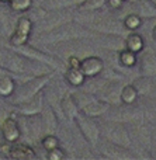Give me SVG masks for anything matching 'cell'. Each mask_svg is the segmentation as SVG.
I'll return each mask as SVG.
<instances>
[{"label":"cell","instance_id":"obj_6","mask_svg":"<svg viewBox=\"0 0 156 160\" xmlns=\"http://www.w3.org/2000/svg\"><path fill=\"white\" fill-rule=\"evenodd\" d=\"M65 79L73 87H79L84 83L86 80V76L82 73V70L79 68H68L66 73H65Z\"/></svg>","mask_w":156,"mask_h":160},{"label":"cell","instance_id":"obj_2","mask_svg":"<svg viewBox=\"0 0 156 160\" xmlns=\"http://www.w3.org/2000/svg\"><path fill=\"white\" fill-rule=\"evenodd\" d=\"M79 69L86 78H96L104 70V62L98 56H87L84 59H80Z\"/></svg>","mask_w":156,"mask_h":160},{"label":"cell","instance_id":"obj_14","mask_svg":"<svg viewBox=\"0 0 156 160\" xmlns=\"http://www.w3.org/2000/svg\"><path fill=\"white\" fill-rule=\"evenodd\" d=\"M107 4H108L113 10H118V8L123 7L124 0H107Z\"/></svg>","mask_w":156,"mask_h":160},{"label":"cell","instance_id":"obj_1","mask_svg":"<svg viewBox=\"0 0 156 160\" xmlns=\"http://www.w3.org/2000/svg\"><path fill=\"white\" fill-rule=\"evenodd\" d=\"M33 31V21L28 17L23 16L18 18L13 34L10 35V44L13 47H23L28 42Z\"/></svg>","mask_w":156,"mask_h":160},{"label":"cell","instance_id":"obj_17","mask_svg":"<svg viewBox=\"0 0 156 160\" xmlns=\"http://www.w3.org/2000/svg\"><path fill=\"white\" fill-rule=\"evenodd\" d=\"M152 37H153V38L156 39V25L153 27V30H152Z\"/></svg>","mask_w":156,"mask_h":160},{"label":"cell","instance_id":"obj_5","mask_svg":"<svg viewBox=\"0 0 156 160\" xmlns=\"http://www.w3.org/2000/svg\"><path fill=\"white\" fill-rule=\"evenodd\" d=\"M143 47H145V41H143L142 35H139L138 32H131L125 37V48L135 52L137 55L142 52Z\"/></svg>","mask_w":156,"mask_h":160},{"label":"cell","instance_id":"obj_7","mask_svg":"<svg viewBox=\"0 0 156 160\" xmlns=\"http://www.w3.org/2000/svg\"><path fill=\"white\" fill-rule=\"evenodd\" d=\"M120 98L124 104H134L138 98V90L134 84H125L120 93Z\"/></svg>","mask_w":156,"mask_h":160},{"label":"cell","instance_id":"obj_15","mask_svg":"<svg viewBox=\"0 0 156 160\" xmlns=\"http://www.w3.org/2000/svg\"><path fill=\"white\" fill-rule=\"evenodd\" d=\"M68 66L69 68H79L80 66V59L78 56H69L68 59Z\"/></svg>","mask_w":156,"mask_h":160},{"label":"cell","instance_id":"obj_12","mask_svg":"<svg viewBox=\"0 0 156 160\" xmlns=\"http://www.w3.org/2000/svg\"><path fill=\"white\" fill-rule=\"evenodd\" d=\"M41 145L45 149V152H48V150H52L59 146V139L55 135H45L41 139Z\"/></svg>","mask_w":156,"mask_h":160},{"label":"cell","instance_id":"obj_8","mask_svg":"<svg viewBox=\"0 0 156 160\" xmlns=\"http://www.w3.org/2000/svg\"><path fill=\"white\" fill-rule=\"evenodd\" d=\"M118 61H120V63L123 65L124 68H134L135 65H137L138 58H137V53L135 52L124 48V49H121L120 53H118Z\"/></svg>","mask_w":156,"mask_h":160},{"label":"cell","instance_id":"obj_13","mask_svg":"<svg viewBox=\"0 0 156 160\" xmlns=\"http://www.w3.org/2000/svg\"><path fill=\"white\" fill-rule=\"evenodd\" d=\"M47 158L49 160H63L66 158V153H65L63 149H61V148H55V149L52 150H48L47 152Z\"/></svg>","mask_w":156,"mask_h":160},{"label":"cell","instance_id":"obj_10","mask_svg":"<svg viewBox=\"0 0 156 160\" xmlns=\"http://www.w3.org/2000/svg\"><path fill=\"white\" fill-rule=\"evenodd\" d=\"M8 6L16 13H24L31 8L33 0H8Z\"/></svg>","mask_w":156,"mask_h":160},{"label":"cell","instance_id":"obj_16","mask_svg":"<svg viewBox=\"0 0 156 160\" xmlns=\"http://www.w3.org/2000/svg\"><path fill=\"white\" fill-rule=\"evenodd\" d=\"M10 148H11V143H10V142H6V141H4V143L0 145V152L4 153V155L7 156L8 152H10Z\"/></svg>","mask_w":156,"mask_h":160},{"label":"cell","instance_id":"obj_18","mask_svg":"<svg viewBox=\"0 0 156 160\" xmlns=\"http://www.w3.org/2000/svg\"><path fill=\"white\" fill-rule=\"evenodd\" d=\"M0 2H6V3H8V0H0Z\"/></svg>","mask_w":156,"mask_h":160},{"label":"cell","instance_id":"obj_9","mask_svg":"<svg viewBox=\"0 0 156 160\" xmlns=\"http://www.w3.org/2000/svg\"><path fill=\"white\" fill-rule=\"evenodd\" d=\"M16 90V82L10 76H0V97H10Z\"/></svg>","mask_w":156,"mask_h":160},{"label":"cell","instance_id":"obj_11","mask_svg":"<svg viewBox=\"0 0 156 160\" xmlns=\"http://www.w3.org/2000/svg\"><path fill=\"white\" fill-rule=\"evenodd\" d=\"M124 25H125L127 30L135 31V30H138V28L142 25V18H141L138 14L131 13V14H128V16L124 18Z\"/></svg>","mask_w":156,"mask_h":160},{"label":"cell","instance_id":"obj_4","mask_svg":"<svg viewBox=\"0 0 156 160\" xmlns=\"http://www.w3.org/2000/svg\"><path fill=\"white\" fill-rule=\"evenodd\" d=\"M7 158L10 159H18V160H33L35 159V150L31 146L25 143H11L10 152H8Z\"/></svg>","mask_w":156,"mask_h":160},{"label":"cell","instance_id":"obj_3","mask_svg":"<svg viewBox=\"0 0 156 160\" xmlns=\"http://www.w3.org/2000/svg\"><path fill=\"white\" fill-rule=\"evenodd\" d=\"M0 132H2V136L6 142H10V143H14V142H18V139L21 138V129H20L17 121L13 118V117H8L0 125Z\"/></svg>","mask_w":156,"mask_h":160}]
</instances>
